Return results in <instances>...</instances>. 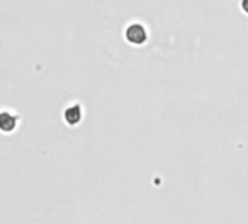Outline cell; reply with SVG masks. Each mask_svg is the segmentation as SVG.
<instances>
[{"label": "cell", "mask_w": 248, "mask_h": 224, "mask_svg": "<svg viewBox=\"0 0 248 224\" xmlns=\"http://www.w3.org/2000/svg\"><path fill=\"white\" fill-rule=\"evenodd\" d=\"M125 38L132 45H142L148 39V32L141 23H131L125 31Z\"/></svg>", "instance_id": "cell-1"}, {"label": "cell", "mask_w": 248, "mask_h": 224, "mask_svg": "<svg viewBox=\"0 0 248 224\" xmlns=\"http://www.w3.org/2000/svg\"><path fill=\"white\" fill-rule=\"evenodd\" d=\"M81 117H83V111H81V106L78 103L70 105L64 111V121H65V124H68L71 127L77 125L81 121Z\"/></svg>", "instance_id": "cell-2"}, {"label": "cell", "mask_w": 248, "mask_h": 224, "mask_svg": "<svg viewBox=\"0 0 248 224\" xmlns=\"http://www.w3.org/2000/svg\"><path fill=\"white\" fill-rule=\"evenodd\" d=\"M16 125H17V117L16 115L10 114L7 111L0 112V131L1 133H6V134L12 133V131H15Z\"/></svg>", "instance_id": "cell-3"}, {"label": "cell", "mask_w": 248, "mask_h": 224, "mask_svg": "<svg viewBox=\"0 0 248 224\" xmlns=\"http://www.w3.org/2000/svg\"><path fill=\"white\" fill-rule=\"evenodd\" d=\"M241 9H243V12L248 15V0H243L241 1Z\"/></svg>", "instance_id": "cell-4"}]
</instances>
